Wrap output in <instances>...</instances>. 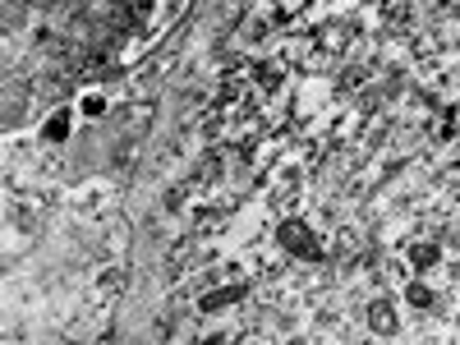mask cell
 I'll return each mask as SVG.
<instances>
[{"label": "cell", "mask_w": 460, "mask_h": 345, "mask_svg": "<svg viewBox=\"0 0 460 345\" xmlns=\"http://www.w3.org/2000/svg\"><path fill=\"white\" fill-rule=\"evenodd\" d=\"M456 336H460V309H456Z\"/></svg>", "instance_id": "8fae6325"}, {"label": "cell", "mask_w": 460, "mask_h": 345, "mask_svg": "<svg viewBox=\"0 0 460 345\" xmlns=\"http://www.w3.org/2000/svg\"><path fill=\"white\" fill-rule=\"evenodd\" d=\"M120 281H125L120 267H106V272H97V281H93V299H115V295H120Z\"/></svg>", "instance_id": "52a82bcc"}, {"label": "cell", "mask_w": 460, "mask_h": 345, "mask_svg": "<svg viewBox=\"0 0 460 345\" xmlns=\"http://www.w3.org/2000/svg\"><path fill=\"white\" fill-rule=\"evenodd\" d=\"M199 345H221V341H217V336H212V341H199Z\"/></svg>", "instance_id": "7c38bea8"}, {"label": "cell", "mask_w": 460, "mask_h": 345, "mask_svg": "<svg viewBox=\"0 0 460 345\" xmlns=\"http://www.w3.org/2000/svg\"><path fill=\"white\" fill-rule=\"evenodd\" d=\"M42 138H47V143H65V138H69V115H65V111H56L51 120H47Z\"/></svg>", "instance_id": "ba28073f"}, {"label": "cell", "mask_w": 460, "mask_h": 345, "mask_svg": "<svg viewBox=\"0 0 460 345\" xmlns=\"http://www.w3.org/2000/svg\"><path fill=\"white\" fill-rule=\"evenodd\" d=\"M272 244L286 258H304V262H314V258L327 253V235H318L309 217H281L277 230H272Z\"/></svg>", "instance_id": "6da1fadb"}, {"label": "cell", "mask_w": 460, "mask_h": 345, "mask_svg": "<svg viewBox=\"0 0 460 345\" xmlns=\"http://www.w3.org/2000/svg\"><path fill=\"white\" fill-rule=\"evenodd\" d=\"M456 138H460V134H456Z\"/></svg>", "instance_id": "4fadbf2b"}, {"label": "cell", "mask_w": 460, "mask_h": 345, "mask_svg": "<svg viewBox=\"0 0 460 345\" xmlns=\"http://www.w3.org/2000/svg\"><path fill=\"white\" fill-rule=\"evenodd\" d=\"M102 111H106V97L102 93H88L84 97V115H102Z\"/></svg>", "instance_id": "9c48e42d"}, {"label": "cell", "mask_w": 460, "mask_h": 345, "mask_svg": "<svg viewBox=\"0 0 460 345\" xmlns=\"http://www.w3.org/2000/svg\"><path fill=\"white\" fill-rule=\"evenodd\" d=\"M364 327H368L373 336H401L405 318H401V309H396V299L373 295V299L364 304Z\"/></svg>", "instance_id": "3957f363"}, {"label": "cell", "mask_w": 460, "mask_h": 345, "mask_svg": "<svg viewBox=\"0 0 460 345\" xmlns=\"http://www.w3.org/2000/svg\"><path fill=\"white\" fill-rule=\"evenodd\" d=\"M359 37H364L359 19H350V14H332V19L314 32V42H318V51H323L327 60H345V56L355 51Z\"/></svg>", "instance_id": "7a4b0ae2"}, {"label": "cell", "mask_w": 460, "mask_h": 345, "mask_svg": "<svg viewBox=\"0 0 460 345\" xmlns=\"http://www.w3.org/2000/svg\"><path fill=\"white\" fill-rule=\"evenodd\" d=\"M258 281L249 277V281H230V286H221V290H208L203 299H199V309L203 314H217V309H230V304H240V299H249V290H253Z\"/></svg>", "instance_id": "5b68a950"}, {"label": "cell", "mask_w": 460, "mask_h": 345, "mask_svg": "<svg viewBox=\"0 0 460 345\" xmlns=\"http://www.w3.org/2000/svg\"><path fill=\"white\" fill-rule=\"evenodd\" d=\"M401 258H405V267L414 277L433 272V267H442V235H414V240H405Z\"/></svg>", "instance_id": "277c9868"}, {"label": "cell", "mask_w": 460, "mask_h": 345, "mask_svg": "<svg viewBox=\"0 0 460 345\" xmlns=\"http://www.w3.org/2000/svg\"><path fill=\"white\" fill-rule=\"evenodd\" d=\"M189 10V0H166V19H180Z\"/></svg>", "instance_id": "30bf717a"}, {"label": "cell", "mask_w": 460, "mask_h": 345, "mask_svg": "<svg viewBox=\"0 0 460 345\" xmlns=\"http://www.w3.org/2000/svg\"><path fill=\"white\" fill-rule=\"evenodd\" d=\"M401 295H405V304H410V309H419V314L438 309V290H433L424 277H410V281L401 286Z\"/></svg>", "instance_id": "8992f818"}]
</instances>
